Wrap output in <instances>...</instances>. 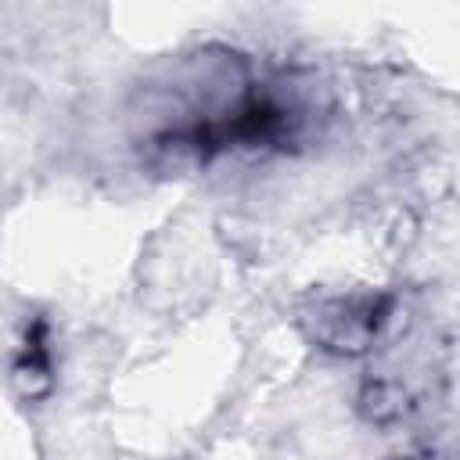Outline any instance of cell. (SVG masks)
<instances>
[{
  "instance_id": "obj_1",
  "label": "cell",
  "mask_w": 460,
  "mask_h": 460,
  "mask_svg": "<svg viewBox=\"0 0 460 460\" xmlns=\"http://www.w3.org/2000/svg\"><path fill=\"white\" fill-rule=\"evenodd\" d=\"M255 83L252 61L230 47H205L165 65L137 90L133 147L140 162L180 176L237 151Z\"/></svg>"
},
{
  "instance_id": "obj_2",
  "label": "cell",
  "mask_w": 460,
  "mask_h": 460,
  "mask_svg": "<svg viewBox=\"0 0 460 460\" xmlns=\"http://www.w3.org/2000/svg\"><path fill=\"white\" fill-rule=\"evenodd\" d=\"M392 295H338L316 302L309 316V334L320 349L338 356H359L374 345L381 327L392 316Z\"/></svg>"
},
{
  "instance_id": "obj_3",
  "label": "cell",
  "mask_w": 460,
  "mask_h": 460,
  "mask_svg": "<svg viewBox=\"0 0 460 460\" xmlns=\"http://www.w3.org/2000/svg\"><path fill=\"white\" fill-rule=\"evenodd\" d=\"M14 385L25 399H47L54 392V349H50V323L36 316L25 327L22 352L14 356Z\"/></svg>"
},
{
  "instance_id": "obj_4",
  "label": "cell",
  "mask_w": 460,
  "mask_h": 460,
  "mask_svg": "<svg viewBox=\"0 0 460 460\" xmlns=\"http://www.w3.org/2000/svg\"><path fill=\"white\" fill-rule=\"evenodd\" d=\"M399 402H402V395L388 381H370L363 392V413L377 424H388L392 417H399V410H402Z\"/></svg>"
}]
</instances>
